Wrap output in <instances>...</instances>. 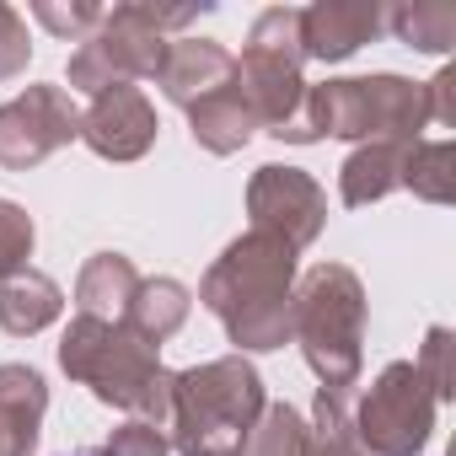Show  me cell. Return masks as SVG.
I'll return each mask as SVG.
<instances>
[{"label":"cell","mask_w":456,"mask_h":456,"mask_svg":"<svg viewBox=\"0 0 456 456\" xmlns=\"http://www.w3.org/2000/svg\"><path fill=\"white\" fill-rule=\"evenodd\" d=\"M290 296H296V253L269 232L237 237L199 285V301L220 317L237 354L290 344Z\"/></svg>","instance_id":"cell-1"},{"label":"cell","mask_w":456,"mask_h":456,"mask_svg":"<svg viewBox=\"0 0 456 456\" xmlns=\"http://www.w3.org/2000/svg\"><path fill=\"white\" fill-rule=\"evenodd\" d=\"M264 408H269L264 376L242 354L172 370V413H167L172 440L167 445H177V456H237L253 424L264 419Z\"/></svg>","instance_id":"cell-2"},{"label":"cell","mask_w":456,"mask_h":456,"mask_svg":"<svg viewBox=\"0 0 456 456\" xmlns=\"http://www.w3.org/2000/svg\"><path fill=\"white\" fill-rule=\"evenodd\" d=\"M60 370L81 387H92L97 403L134 413L140 424H167L172 413V370L156 360L151 344H140L124 322L76 317L60 338Z\"/></svg>","instance_id":"cell-3"},{"label":"cell","mask_w":456,"mask_h":456,"mask_svg":"<svg viewBox=\"0 0 456 456\" xmlns=\"http://www.w3.org/2000/svg\"><path fill=\"white\" fill-rule=\"evenodd\" d=\"M429 124V97L424 86L403 81V76H349V81H322L306 86V108H301V140L312 145L322 134L338 140H397L413 145L419 129Z\"/></svg>","instance_id":"cell-4"},{"label":"cell","mask_w":456,"mask_h":456,"mask_svg":"<svg viewBox=\"0 0 456 456\" xmlns=\"http://www.w3.org/2000/svg\"><path fill=\"white\" fill-rule=\"evenodd\" d=\"M290 338L322 387H354L365 360V290L354 269L317 264L290 296Z\"/></svg>","instance_id":"cell-5"},{"label":"cell","mask_w":456,"mask_h":456,"mask_svg":"<svg viewBox=\"0 0 456 456\" xmlns=\"http://www.w3.org/2000/svg\"><path fill=\"white\" fill-rule=\"evenodd\" d=\"M306 54H301V12L296 6H274L253 22L248 49L237 60V92L253 108L258 129H269L274 140H301V108H306V76H301Z\"/></svg>","instance_id":"cell-6"},{"label":"cell","mask_w":456,"mask_h":456,"mask_svg":"<svg viewBox=\"0 0 456 456\" xmlns=\"http://www.w3.org/2000/svg\"><path fill=\"white\" fill-rule=\"evenodd\" d=\"M167 44L145 12V0H129V6H113L102 17V28L92 38H81V49L70 54V86L102 97L108 86H134V81H156Z\"/></svg>","instance_id":"cell-7"},{"label":"cell","mask_w":456,"mask_h":456,"mask_svg":"<svg viewBox=\"0 0 456 456\" xmlns=\"http://www.w3.org/2000/svg\"><path fill=\"white\" fill-rule=\"evenodd\" d=\"M435 397L413 360H392L354 403V435L370 456H419L435 429Z\"/></svg>","instance_id":"cell-8"},{"label":"cell","mask_w":456,"mask_h":456,"mask_svg":"<svg viewBox=\"0 0 456 456\" xmlns=\"http://www.w3.org/2000/svg\"><path fill=\"white\" fill-rule=\"evenodd\" d=\"M70 140H81V113L65 86H28L22 97L0 108V167L6 172H28L49 161Z\"/></svg>","instance_id":"cell-9"},{"label":"cell","mask_w":456,"mask_h":456,"mask_svg":"<svg viewBox=\"0 0 456 456\" xmlns=\"http://www.w3.org/2000/svg\"><path fill=\"white\" fill-rule=\"evenodd\" d=\"M248 215H253V232H269L290 253H301L322 237L328 193L301 167H258L248 183Z\"/></svg>","instance_id":"cell-10"},{"label":"cell","mask_w":456,"mask_h":456,"mask_svg":"<svg viewBox=\"0 0 456 456\" xmlns=\"http://www.w3.org/2000/svg\"><path fill=\"white\" fill-rule=\"evenodd\" d=\"M156 129H161L156 108H151V97L140 86H108L81 113V140L102 161H140L156 145Z\"/></svg>","instance_id":"cell-11"},{"label":"cell","mask_w":456,"mask_h":456,"mask_svg":"<svg viewBox=\"0 0 456 456\" xmlns=\"http://www.w3.org/2000/svg\"><path fill=\"white\" fill-rule=\"evenodd\" d=\"M381 28H387V12L376 0H317V6L301 12V54L338 65L354 49H365Z\"/></svg>","instance_id":"cell-12"},{"label":"cell","mask_w":456,"mask_h":456,"mask_svg":"<svg viewBox=\"0 0 456 456\" xmlns=\"http://www.w3.org/2000/svg\"><path fill=\"white\" fill-rule=\"evenodd\" d=\"M232 76H237V60H232V49H220L215 38H172L167 60L156 70V86L167 92V102L193 108L209 92L232 86Z\"/></svg>","instance_id":"cell-13"},{"label":"cell","mask_w":456,"mask_h":456,"mask_svg":"<svg viewBox=\"0 0 456 456\" xmlns=\"http://www.w3.org/2000/svg\"><path fill=\"white\" fill-rule=\"evenodd\" d=\"M49 413V387L33 365H0V456H33Z\"/></svg>","instance_id":"cell-14"},{"label":"cell","mask_w":456,"mask_h":456,"mask_svg":"<svg viewBox=\"0 0 456 456\" xmlns=\"http://www.w3.org/2000/svg\"><path fill=\"white\" fill-rule=\"evenodd\" d=\"M65 312V290L44 274V269H17L0 280V328H6L12 338H33L44 333L54 317Z\"/></svg>","instance_id":"cell-15"},{"label":"cell","mask_w":456,"mask_h":456,"mask_svg":"<svg viewBox=\"0 0 456 456\" xmlns=\"http://www.w3.org/2000/svg\"><path fill=\"white\" fill-rule=\"evenodd\" d=\"M188 129H193V140H199L209 156H237V151L253 140L258 118H253V108L242 102L237 76H232V86H220V92H209L204 102L188 108Z\"/></svg>","instance_id":"cell-16"},{"label":"cell","mask_w":456,"mask_h":456,"mask_svg":"<svg viewBox=\"0 0 456 456\" xmlns=\"http://www.w3.org/2000/svg\"><path fill=\"white\" fill-rule=\"evenodd\" d=\"M188 312H193V296H188V285H177V280H140V290L129 296V306H124V328L140 338V344H151V349H161L183 322H188Z\"/></svg>","instance_id":"cell-17"},{"label":"cell","mask_w":456,"mask_h":456,"mask_svg":"<svg viewBox=\"0 0 456 456\" xmlns=\"http://www.w3.org/2000/svg\"><path fill=\"white\" fill-rule=\"evenodd\" d=\"M403 156H408V145H397V140H370V145H360V151L338 167V199H344L349 209H365V204L387 199L392 188H403Z\"/></svg>","instance_id":"cell-18"},{"label":"cell","mask_w":456,"mask_h":456,"mask_svg":"<svg viewBox=\"0 0 456 456\" xmlns=\"http://www.w3.org/2000/svg\"><path fill=\"white\" fill-rule=\"evenodd\" d=\"M134 290H140L134 264H129L124 253H97V258H86V269H81V280H76V306H81V317L118 322Z\"/></svg>","instance_id":"cell-19"},{"label":"cell","mask_w":456,"mask_h":456,"mask_svg":"<svg viewBox=\"0 0 456 456\" xmlns=\"http://www.w3.org/2000/svg\"><path fill=\"white\" fill-rule=\"evenodd\" d=\"M312 429V456H370L354 435V387H317V419Z\"/></svg>","instance_id":"cell-20"},{"label":"cell","mask_w":456,"mask_h":456,"mask_svg":"<svg viewBox=\"0 0 456 456\" xmlns=\"http://www.w3.org/2000/svg\"><path fill=\"white\" fill-rule=\"evenodd\" d=\"M403 188H413L429 204L456 199V145L451 140H413L403 156Z\"/></svg>","instance_id":"cell-21"},{"label":"cell","mask_w":456,"mask_h":456,"mask_svg":"<svg viewBox=\"0 0 456 456\" xmlns=\"http://www.w3.org/2000/svg\"><path fill=\"white\" fill-rule=\"evenodd\" d=\"M387 28L419 54H445L456 44V6H445V0H413V6H397L387 17Z\"/></svg>","instance_id":"cell-22"},{"label":"cell","mask_w":456,"mask_h":456,"mask_svg":"<svg viewBox=\"0 0 456 456\" xmlns=\"http://www.w3.org/2000/svg\"><path fill=\"white\" fill-rule=\"evenodd\" d=\"M237 456H312V429L290 403H269Z\"/></svg>","instance_id":"cell-23"},{"label":"cell","mask_w":456,"mask_h":456,"mask_svg":"<svg viewBox=\"0 0 456 456\" xmlns=\"http://www.w3.org/2000/svg\"><path fill=\"white\" fill-rule=\"evenodd\" d=\"M33 258V215L12 199H0V280L28 269Z\"/></svg>","instance_id":"cell-24"},{"label":"cell","mask_w":456,"mask_h":456,"mask_svg":"<svg viewBox=\"0 0 456 456\" xmlns=\"http://www.w3.org/2000/svg\"><path fill=\"white\" fill-rule=\"evenodd\" d=\"M33 17L54 33V38H70V44H81V38H92L97 28H102V6H54V0H38L33 6Z\"/></svg>","instance_id":"cell-25"},{"label":"cell","mask_w":456,"mask_h":456,"mask_svg":"<svg viewBox=\"0 0 456 456\" xmlns=\"http://www.w3.org/2000/svg\"><path fill=\"white\" fill-rule=\"evenodd\" d=\"M33 60V44H28V22L0 0V81H17Z\"/></svg>","instance_id":"cell-26"},{"label":"cell","mask_w":456,"mask_h":456,"mask_svg":"<svg viewBox=\"0 0 456 456\" xmlns=\"http://www.w3.org/2000/svg\"><path fill=\"white\" fill-rule=\"evenodd\" d=\"M419 376H424V387H429V397L435 403H445L456 387H451V333L445 328H429V338H424V360H419Z\"/></svg>","instance_id":"cell-27"},{"label":"cell","mask_w":456,"mask_h":456,"mask_svg":"<svg viewBox=\"0 0 456 456\" xmlns=\"http://www.w3.org/2000/svg\"><path fill=\"white\" fill-rule=\"evenodd\" d=\"M102 456H172V445H167V435L156 429V424H124V429H113V440L102 445Z\"/></svg>","instance_id":"cell-28"},{"label":"cell","mask_w":456,"mask_h":456,"mask_svg":"<svg viewBox=\"0 0 456 456\" xmlns=\"http://www.w3.org/2000/svg\"><path fill=\"white\" fill-rule=\"evenodd\" d=\"M424 97H429V124H456V70H440L424 86Z\"/></svg>","instance_id":"cell-29"}]
</instances>
